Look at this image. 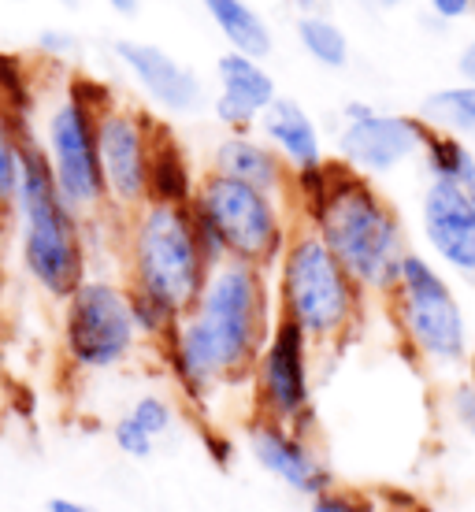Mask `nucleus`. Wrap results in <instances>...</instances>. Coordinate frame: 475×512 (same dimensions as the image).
<instances>
[{
    "label": "nucleus",
    "instance_id": "obj_1",
    "mask_svg": "<svg viewBox=\"0 0 475 512\" xmlns=\"http://www.w3.org/2000/svg\"><path fill=\"white\" fill-rule=\"evenodd\" d=\"M290 197L316 227V234L331 245V253L342 260V268L357 279L360 290H394L409 242L398 208L386 201L375 179L334 156L320 167L294 171Z\"/></svg>",
    "mask_w": 475,
    "mask_h": 512
},
{
    "label": "nucleus",
    "instance_id": "obj_2",
    "mask_svg": "<svg viewBox=\"0 0 475 512\" xmlns=\"http://www.w3.org/2000/svg\"><path fill=\"white\" fill-rule=\"evenodd\" d=\"M271 327L264 268L223 260L167 342L171 368L190 394L201 397L212 386L253 372Z\"/></svg>",
    "mask_w": 475,
    "mask_h": 512
},
{
    "label": "nucleus",
    "instance_id": "obj_3",
    "mask_svg": "<svg viewBox=\"0 0 475 512\" xmlns=\"http://www.w3.org/2000/svg\"><path fill=\"white\" fill-rule=\"evenodd\" d=\"M23 141V182L15 197L12 219L19 223V264L56 301H67L90 279V245H86V216L67 205L56 186L38 123L15 116Z\"/></svg>",
    "mask_w": 475,
    "mask_h": 512
},
{
    "label": "nucleus",
    "instance_id": "obj_4",
    "mask_svg": "<svg viewBox=\"0 0 475 512\" xmlns=\"http://www.w3.org/2000/svg\"><path fill=\"white\" fill-rule=\"evenodd\" d=\"M130 286L164 297L186 316L201 297L208 275L227 256L216 238L201 227L193 205H156L145 201L130 212L127 231Z\"/></svg>",
    "mask_w": 475,
    "mask_h": 512
},
{
    "label": "nucleus",
    "instance_id": "obj_5",
    "mask_svg": "<svg viewBox=\"0 0 475 512\" xmlns=\"http://www.w3.org/2000/svg\"><path fill=\"white\" fill-rule=\"evenodd\" d=\"M112 101H116V93L108 90L101 78L67 71L49 101L41 93L38 104V134L52 175H56V186L67 197V205L78 208L86 219L101 216L108 208L97 123Z\"/></svg>",
    "mask_w": 475,
    "mask_h": 512
},
{
    "label": "nucleus",
    "instance_id": "obj_6",
    "mask_svg": "<svg viewBox=\"0 0 475 512\" xmlns=\"http://www.w3.org/2000/svg\"><path fill=\"white\" fill-rule=\"evenodd\" d=\"M279 316L294 320L312 342H331L346 331L360 308L357 279L342 268L316 227L286 238L279 256Z\"/></svg>",
    "mask_w": 475,
    "mask_h": 512
},
{
    "label": "nucleus",
    "instance_id": "obj_7",
    "mask_svg": "<svg viewBox=\"0 0 475 512\" xmlns=\"http://www.w3.org/2000/svg\"><path fill=\"white\" fill-rule=\"evenodd\" d=\"M193 212L227 260L275 268L286 249V197L257 190L242 179L205 171L193 193Z\"/></svg>",
    "mask_w": 475,
    "mask_h": 512
},
{
    "label": "nucleus",
    "instance_id": "obj_8",
    "mask_svg": "<svg viewBox=\"0 0 475 512\" xmlns=\"http://www.w3.org/2000/svg\"><path fill=\"white\" fill-rule=\"evenodd\" d=\"M394 308L398 323L412 349L438 368H457L468 360V320L453 294L450 279L427 260L424 253H405L394 282Z\"/></svg>",
    "mask_w": 475,
    "mask_h": 512
},
{
    "label": "nucleus",
    "instance_id": "obj_9",
    "mask_svg": "<svg viewBox=\"0 0 475 512\" xmlns=\"http://www.w3.org/2000/svg\"><path fill=\"white\" fill-rule=\"evenodd\" d=\"M130 290L112 279H86L64 301V349L82 372L119 368L138 346Z\"/></svg>",
    "mask_w": 475,
    "mask_h": 512
},
{
    "label": "nucleus",
    "instance_id": "obj_10",
    "mask_svg": "<svg viewBox=\"0 0 475 512\" xmlns=\"http://www.w3.org/2000/svg\"><path fill=\"white\" fill-rule=\"evenodd\" d=\"M427 123L416 112H383L372 101L342 104V127L334 134V156L368 179H390L420 160Z\"/></svg>",
    "mask_w": 475,
    "mask_h": 512
},
{
    "label": "nucleus",
    "instance_id": "obj_11",
    "mask_svg": "<svg viewBox=\"0 0 475 512\" xmlns=\"http://www.w3.org/2000/svg\"><path fill=\"white\" fill-rule=\"evenodd\" d=\"M153 127L156 116H149L142 104L116 97L101 112L97 138H101V167L108 208L112 212H138L149 201V153H153Z\"/></svg>",
    "mask_w": 475,
    "mask_h": 512
},
{
    "label": "nucleus",
    "instance_id": "obj_12",
    "mask_svg": "<svg viewBox=\"0 0 475 512\" xmlns=\"http://www.w3.org/2000/svg\"><path fill=\"white\" fill-rule=\"evenodd\" d=\"M309 334L294 320L279 316L257 360V394L264 416L286 427L309 420L312 383H309Z\"/></svg>",
    "mask_w": 475,
    "mask_h": 512
},
{
    "label": "nucleus",
    "instance_id": "obj_13",
    "mask_svg": "<svg viewBox=\"0 0 475 512\" xmlns=\"http://www.w3.org/2000/svg\"><path fill=\"white\" fill-rule=\"evenodd\" d=\"M112 56L160 116H197L208 104L205 78L182 64L175 52L160 49L153 41L116 38L112 41Z\"/></svg>",
    "mask_w": 475,
    "mask_h": 512
},
{
    "label": "nucleus",
    "instance_id": "obj_14",
    "mask_svg": "<svg viewBox=\"0 0 475 512\" xmlns=\"http://www.w3.org/2000/svg\"><path fill=\"white\" fill-rule=\"evenodd\" d=\"M420 231L438 264L475 279V208L461 182L427 179L420 197Z\"/></svg>",
    "mask_w": 475,
    "mask_h": 512
},
{
    "label": "nucleus",
    "instance_id": "obj_15",
    "mask_svg": "<svg viewBox=\"0 0 475 512\" xmlns=\"http://www.w3.org/2000/svg\"><path fill=\"white\" fill-rule=\"evenodd\" d=\"M216 82L219 90L212 97V116L223 127V134H249V130H257L260 116L279 97V82L264 67V60L234 49L219 52Z\"/></svg>",
    "mask_w": 475,
    "mask_h": 512
},
{
    "label": "nucleus",
    "instance_id": "obj_16",
    "mask_svg": "<svg viewBox=\"0 0 475 512\" xmlns=\"http://www.w3.org/2000/svg\"><path fill=\"white\" fill-rule=\"evenodd\" d=\"M249 449H253V457L257 464L264 468L268 475L275 479H283L286 487L297 490V494H323L327 483H331V472H327V464L312 453V446L305 438L297 435L294 427H286V423H275V420H264L249 431Z\"/></svg>",
    "mask_w": 475,
    "mask_h": 512
},
{
    "label": "nucleus",
    "instance_id": "obj_17",
    "mask_svg": "<svg viewBox=\"0 0 475 512\" xmlns=\"http://www.w3.org/2000/svg\"><path fill=\"white\" fill-rule=\"evenodd\" d=\"M208 171H219V175H231V179H242L257 190H268L275 197H286L290 201V182H294V171L286 167V160L268 141L260 138L257 130L249 134H223L212 149V164Z\"/></svg>",
    "mask_w": 475,
    "mask_h": 512
},
{
    "label": "nucleus",
    "instance_id": "obj_18",
    "mask_svg": "<svg viewBox=\"0 0 475 512\" xmlns=\"http://www.w3.org/2000/svg\"><path fill=\"white\" fill-rule=\"evenodd\" d=\"M257 134L283 156L290 171H309V167H320L327 160L323 134L316 127L312 112L301 101L286 97V93H279L268 112L260 116Z\"/></svg>",
    "mask_w": 475,
    "mask_h": 512
},
{
    "label": "nucleus",
    "instance_id": "obj_19",
    "mask_svg": "<svg viewBox=\"0 0 475 512\" xmlns=\"http://www.w3.org/2000/svg\"><path fill=\"white\" fill-rule=\"evenodd\" d=\"M201 175L193 171L190 149L182 138L156 119L153 127V153H149V201L156 205H193Z\"/></svg>",
    "mask_w": 475,
    "mask_h": 512
},
{
    "label": "nucleus",
    "instance_id": "obj_20",
    "mask_svg": "<svg viewBox=\"0 0 475 512\" xmlns=\"http://www.w3.org/2000/svg\"><path fill=\"white\" fill-rule=\"evenodd\" d=\"M197 4L208 15V23L216 26V34L223 38L227 49L257 56V60H268L271 52H275L271 23L249 0H197Z\"/></svg>",
    "mask_w": 475,
    "mask_h": 512
},
{
    "label": "nucleus",
    "instance_id": "obj_21",
    "mask_svg": "<svg viewBox=\"0 0 475 512\" xmlns=\"http://www.w3.org/2000/svg\"><path fill=\"white\" fill-rule=\"evenodd\" d=\"M416 116L431 123L435 130H446V134H457L468 145H475V82H453V86H442V90H431L420 101Z\"/></svg>",
    "mask_w": 475,
    "mask_h": 512
},
{
    "label": "nucleus",
    "instance_id": "obj_22",
    "mask_svg": "<svg viewBox=\"0 0 475 512\" xmlns=\"http://www.w3.org/2000/svg\"><path fill=\"white\" fill-rule=\"evenodd\" d=\"M294 38L301 45V52L323 71H346L349 60H353L346 26L338 23L334 15H297Z\"/></svg>",
    "mask_w": 475,
    "mask_h": 512
},
{
    "label": "nucleus",
    "instance_id": "obj_23",
    "mask_svg": "<svg viewBox=\"0 0 475 512\" xmlns=\"http://www.w3.org/2000/svg\"><path fill=\"white\" fill-rule=\"evenodd\" d=\"M427 167V179H450L464 182L468 171L475 167V145H468L457 134H446V130H435L427 123V138H424V153H420Z\"/></svg>",
    "mask_w": 475,
    "mask_h": 512
},
{
    "label": "nucleus",
    "instance_id": "obj_24",
    "mask_svg": "<svg viewBox=\"0 0 475 512\" xmlns=\"http://www.w3.org/2000/svg\"><path fill=\"white\" fill-rule=\"evenodd\" d=\"M23 182V141H19V123L12 112L0 108V212L12 216L15 197Z\"/></svg>",
    "mask_w": 475,
    "mask_h": 512
},
{
    "label": "nucleus",
    "instance_id": "obj_25",
    "mask_svg": "<svg viewBox=\"0 0 475 512\" xmlns=\"http://www.w3.org/2000/svg\"><path fill=\"white\" fill-rule=\"evenodd\" d=\"M112 442L119 446V453H127V457H134V461H145V457H153L156 449V438L145 431L142 423L134 420V416H119L116 427H112Z\"/></svg>",
    "mask_w": 475,
    "mask_h": 512
},
{
    "label": "nucleus",
    "instance_id": "obj_26",
    "mask_svg": "<svg viewBox=\"0 0 475 512\" xmlns=\"http://www.w3.org/2000/svg\"><path fill=\"white\" fill-rule=\"evenodd\" d=\"M34 52H38L45 64H56V67H67V60H75L78 56V38L64 26H49V30H41L38 41H34Z\"/></svg>",
    "mask_w": 475,
    "mask_h": 512
},
{
    "label": "nucleus",
    "instance_id": "obj_27",
    "mask_svg": "<svg viewBox=\"0 0 475 512\" xmlns=\"http://www.w3.org/2000/svg\"><path fill=\"white\" fill-rule=\"evenodd\" d=\"M130 416L142 423L153 438H164L167 431L175 427V412H171V405H167L164 397H156V394L138 397V401H134V409H130Z\"/></svg>",
    "mask_w": 475,
    "mask_h": 512
},
{
    "label": "nucleus",
    "instance_id": "obj_28",
    "mask_svg": "<svg viewBox=\"0 0 475 512\" xmlns=\"http://www.w3.org/2000/svg\"><path fill=\"white\" fill-rule=\"evenodd\" d=\"M312 512H375L372 501L357 498L349 490H323L312 498Z\"/></svg>",
    "mask_w": 475,
    "mask_h": 512
},
{
    "label": "nucleus",
    "instance_id": "obj_29",
    "mask_svg": "<svg viewBox=\"0 0 475 512\" xmlns=\"http://www.w3.org/2000/svg\"><path fill=\"white\" fill-rule=\"evenodd\" d=\"M427 15L442 26H453V23H464V19H472L475 15V0H424Z\"/></svg>",
    "mask_w": 475,
    "mask_h": 512
},
{
    "label": "nucleus",
    "instance_id": "obj_30",
    "mask_svg": "<svg viewBox=\"0 0 475 512\" xmlns=\"http://www.w3.org/2000/svg\"><path fill=\"white\" fill-rule=\"evenodd\" d=\"M453 416H457V423H461L464 431L475 438V386L472 383H461L453 386Z\"/></svg>",
    "mask_w": 475,
    "mask_h": 512
},
{
    "label": "nucleus",
    "instance_id": "obj_31",
    "mask_svg": "<svg viewBox=\"0 0 475 512\" xmlns=\"http://www.w3.org/2000/svg\"><path fill=\"white\" fill-rule=\"evenodd\" d=\"M60 4H67V8H82L86 0H60ZM108 12H116L119 19H134L138 15V8H142V0H101Z\"/></svg>",
    "mask_w": 475,
    "mask_h": 512
},
{
    "label": "nucleus",
    "instance_id": "obj_32",
    "mask_svg": "<svg viewBox=\"0 0 475 512\" xmlns=\"http://www.w3.org/2000/svg\"><path fill=\"white\" fill-rule=\"evenodd\" d=\"M457 78H464V82H475V38L464 41L461 56H457Z\"/></svg>",
    "mask_w": 475,
    "mask_h": 512
},
{
    "label": "nucleus",
    "instance_id": "obj_33",
    "mask_svg": "<svg viewBox=\"0 0 475 512\" xmlns=\"http://www.w3.org/2000/svg\"><path fill=\"white\" fill-rule=\"evenodd\" d=\"M297 15H334V0H290Z\"/></svg>",
    "mask_w": 475,
    "mask_h": 512
},
{
    "label": "nucleus",
    "instance_id": "obj_34",
    "mask_svg": "<svg viewBox=\"0 0 475 512\" xmlns=\"http://www.w3.org/2000/svg\"><path fill=\"white\" fill-rule=\"evenodd\" d=\"M49 512H97V509L82 505V501H71V498H52L49 501Z\"/></svg>",
    "mask_w": 475,
    "mask_h": 512
},
{
    "label": "nucleus",
    "instance_id": "obj_35",
    "mask_svg": "<svg viewBox=\"0 0 475 512\" xmlns=\"http://www.w3.org/2000/svg\"><path fill=\"white\" fill-rule=\"evenodd\" d=\"M368 8H375V12H394V8H401V4H409V0H364Z\"/></svg>",
    "mask_w": 475,
    "mask_h": 512
},
{
    "label": "nucleus",
    "instance_id": "obj_36",
    "mask_svg": "<svg viewBox=\"0 0 475 512\" xmlns=\"http://www.w3.org/2000/svg\"><path fill=\"white\" fill-rule=\"evenodd\" d=\"M461 186H464V193H468V201H472V208H475V167L468 171V179H464Z\"/></svg>",
    "mask_w": 475,
    "mask_h": 512
},
{
    "label": "nucleus",
    "instance_id": "obj_37",
    "mask_svg": "<svg viewBox=\"0 0 475 512\" xmlns=\"http://www.w3.org/2000/svg\"><path fill=\"white\" fill-rule=\"evenodd\" d=\"M468 372H472V379H468V383L475 386V353H472V360H468Z\"/></svg>",
    "mask_w": 475,
    "mask_h": 512
},
{
    "label": "nucleus",
    "instance_id": "obj_38",
    "mask_svg": "<svg viewBox=\"0 0 475 512\" xmlns=\"http://www.w3.org/2000/svg\"><path fill=\"white\" fill-rule=\"evenodd\" d=\"M8 219H12V216H4V212H0V238H4V227H8Z\"/></svg>",
    "mask_w": 475,
    "mask_h": 512
},
{
    "label": "nucleus",
    "instance_id": "obj_39",
    "mask_svg": "<svg viewBox=\"0 0 475 512\" xmlns=\"http://www.w3.org/2000/svg\"><path fill=\"white\" fill-rule=\"evenodd\" d=\"M8 4H26V0H8Z\"/></svg>",
    "mask_w": 475,
    "mask_h": 512
}]
</instances>
